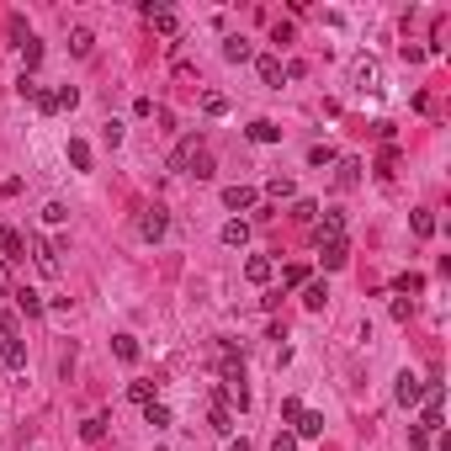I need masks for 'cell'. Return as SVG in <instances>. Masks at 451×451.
<instances>
[{
  "mask_svg": "<svg viewBox=\"0 0 451 451\" xmlns=\"http://www.w3.org/2000/svg\"><path fill=\"white\" fill-rule=\"evenodd\" d=\"M271 271H276V266L266 261V255H249V261H244V276H249L255 287H266V282H271Z\"/></svg>",
  "mask_w": 451,
  "mask_h": 451,
  "instance_id": "obj_16",
  "label": "cell"
},
{
  "mask_svg": "<svg viewBox=\"0 0 451 451\" xmlns=\"http://www.w3.org/2000/svg\"><path fill=\"white\" fill-rule=\"evenodd\" d=\"M64 155H70L74 170H91V143H85V138H70V143H64Z\"/></svg>",
  "mask_w": 451,
  "mask_h": 451,
  "instance_id": "obj_18",
  "label": "cell"
},
{
  "mask_svg": "<svg viewBox=\"0 0 451 451\" xmlns=\"http://www.w3.org/2000/svg\"><path fill=\"white\" fill-rule=\"evenodd\" d=\"M271 43H282V48L292 43V22H271Z\"/></svg>",
  "mask_w": 451,
  "mask_h": 451,
  "instance_id": "obj_42",
  "label": "cell"
},
{
  "mask_svg": "<svg viewBox=\"0 0 451 451\" xmlns=\"http://www.w3.org/2000/svg\"><path fill=\"white\" fill-rule=\"evenodd\" d=\"M22 59H27V74L43 64V43H37V37H27V43H22Z\"/></svg>",
  "mask_w": 451,
  "mask_h": 451,
  "instance_id": "obj_32",
  "label": "cell"
},
{
  "mask_svg": "<svg viewBox=\"0 0 451 451\" xmlns=\"http://www.w3.org/2000/svg\"><path fill=\"white\" fill-rule=\"evenodd\" d=\"M53 107H59V112H74V107H80V91H74V85H59V91H53Z\"/></svg>",
  "mask_w": 451,
  "mask_h": 451,
  "instance_id": "obj_28",
  "label": "cell"
},
{
  "mask_svg": "<svg viewBox=\"0 0 451 451\" xmlns=\"http://www.w3.org/2000/svg\"><path fill=\"white\" fill-rule=\"evenodd\" d=\"M255 70H261V85H271V91H282V59H276V53H261V59H255Z\"/></svg>",
  "mask_w": 451,
  "mask_h": 451,
  "instance_id": "obj_8",
  "label": "cell"
},
{
  "mask_svg": "<svg viewBox=\"0 0 451 451\" xmlns=\"http://www.w3.org/2000/svg\"><path fill=\"white\" fill-rule=\"evenodd\" d=\"M255 202H261V191H255V186H228L223 191V207H234V213H244V207H255Z\"/></svg>",
  "mask_w": 451,
  "mask_h": 451,
  "instance_id": "obj_10",
  "label": "cell"
},
{
  "mask_svg": "<svg viewBox=\"0 0 451 451\" xmlns=\"http://www.w3.org/2000/svg\"><path fill=\"white\" fill-rule=\"evenodd\" d=\"M393 398H398L404 409H414L419 398H425V382H419L414 372H398V388H393Z\"/></svg>",
  "mask_w": 451,
  "mask_h": 451,
  "instance_id": "obj_4",
  "label": "cell"
},
{
  "mask_svg": "<svg viewBox=\"0 0 451 451\" xmlns=\"http://www.w3.org/2000/svg\"><path fill=\"white\" fill-rule=\"evenodd\" d=\"M32 261H37V271H43L48 282H53V276L64 271V266H59V244H53V239H43V234L32 239Z\"/></svg>",
  "mask_w": 451,
  "mask_h": 451,
  "instance_id": "obj_3",
  "label": "cell"
},
{
  "mask_svg": "<svg viewBox=\"0 0 451 451\" xmlns=\"http://www.w3.org/2000/svg\"><path fill=\"white\" fill-rule=\"evenodd\" d=\"M319 255H324V266H329V271H340V266L351 261V244H345V239H329V244H319Z\"/></svg>",
  "mask_w": 451,
  "mask_h": 451,
  "instance_id": "obj_13",
  "label": "cell"
},
{
  "mask_svg": "<svg viewBox=\"0 0 451 451\" xmlns=\"http://www.w3.org/2000/svg\"><path fill=\"white\" fill-rule=\"evenodd\" d=\"M6 282H11V276H6V261H0V292H6Z\"/></svg>",
  "mask_w": 451,
  "mask_h": 451,
  "instance_id": "obj_48",
  "label": "cell"
},
{
  "mask_svg": "<svg viewBox=\"0 0 451 451\" xmlns=\"http://www.w3.org/2000/svg\"><path fill=\"white\" fill-rule=\"evenodd\" d=\"M0 234H6V228H0Z\"/></svg>",
  "mask_w": 451,
  "mask_h": 451,
  "instance_id": "obj_49",
  "label": "cell"
},
{
  "mask_svg": "<svg viewBox=\"0 0 451 451\" xmlns=\"http://www.w3.org/2000/svg\"><path fill=\"white\" fill-rule=\"evenodd\" d=\"M91 48H96V32H91V27H74V32H70V53H74V59H91Z\"/></svg>",
  "mask_w": 451,
  "mask_h": 451,
  "instance_id": "obj_17",
  "label": "cell"
},
{
  "mask_svg": "<svg viewBox=\"0 0 451 451\" xmlns=\"http://www.w3.org/2000/svg\"><path fill=\"white\" fill-rule=\"evenodd\" d=\"M303 303H308V308L319 313L324 303H329V287H324V282H308V287H303Z\"/></svg>",
  "mask_w": 451,
  "mask_h": 451,
  "instance_id": "obj_24",
  "label": "cell"
},
{
  "mask_svg": "<svg viewBox=\"0 0 451 451\" xmlns=\"http://www.w3.org/2000/svg\"><path fill=\"white\" fill-rule=\"evenodd\" d=\"M43 223H53V228L70 223V207H64V202H48V207H43Z\"/></svg>",
  "mask_w": 451,
  "mask_h": 451,
  "instance_id": "obj_35",
  "label": "cell"
},
{
  "mask_svg": "<svg viewBox=\"0 0 451 451\" xmlns=\"http://www.w3.org/2000/svg\"><path fill=\"white\" fill-rule=\"evenodd\" d=\"M228 451H249V440H228Z\"/></svg>",
  "mask_w": 451,
  "mask_h": 451,
  "instance_id": "obj_47",
  "label": "cell"
},
{
  "mask_svg": "<svg viewBox=\"0 0 451 451\" xmlns=\"http://www.w3.org/2000/svg\"><path fill=\"white\" fill-rule=\"evenodd\" d=\"M80 436H85V440H101V436H107V419H101V414H91V419L80 425Z\"/></svg>",
  "mask_w": 451,
  "mask_h": 451,
  "instance_id": "obj_37",
  "label": "cell"
},
{
  "mask_svg": "<svg viewBox=\"0 0 451 451\" xmlns=\"http://www.w3.org/2000/svg\"><path fill=\"white\" fill-rule=\"evenodd\" d=\"M266 197H271V202H292V197H297L292 176H271V181H266Z\"/></svg>",
  "mask_w": 451,
  "mask_h": 451,
  "instance_id": "obj_15",
  "label": "cell"
},
{
  "mask_svg": "<svg viewBox=\"0 0 451 451\" xmlns=\"http://www.w3.org/2000/svg\"><path fill=\"white\" fill-rule=\"evenodd\" d=\"M165 228H170V213H165V207H143V213H138V239H149V244H159V239H165Z\"/></svg>",
  "mask_w": 451,
  "mask_h": 451,
  "instance_id": "obj_2",
  "label": "cell"
},
{
  "mask_svg": "<svg viewBox=\"0 0 451 451\" xmlns=\"http://www.w3.org/2000/svg\"><path fill=\"white\" fill-rule=\"evenodd\" d=\"M186 176H197V181H213V155H207V149H197V155H191V165H186Z\"/></svg>",
  "mask_w": 451,
  "mask_h": 451,
  "instance_id": "obj_19",
  "label": "cell"
},
{
  "mask_svg": "<svg viewBox=\"0 0 451 451\" xmlns=\"http://www.w3.org/2000/svg\"><path fill=\"white\" fill-rule=\"evenodd\" d=\"M218 239H223L228 249H239V244L249 239V223H239V218H234V223H223V234H218Z\"/></svg>",
  "mask_w": 451,
  "mask_h": 451,
  "instance_id": "obj_22",
  "label": "cell"
},
{
  "mask_svg": "<svg viewBox=\"0 0 451 451\" xmlns=\"http://www.w3.org/2000/svg\"><path fill=\"white\" fill-rule=\"evenodd\" d=\"M128 398H133V404H155V382H128Z\"/></svg>",
  "mask_w": 451,
  "mask_h": 451,
  "instance_id": "obj_31",
  "label": "cell"
},
{
  "mask_svg": "<svg viewBox=\"0 0 451 451\" xmlns=\"http://www.w3.org/2000/svg\"><path fill=\"white\" fill-rule=\"evenodd\" d=\"M16 329H22V319L11 308H0V340H16Z\"/></svg>",
  "mask_w": 451,
  "mask_h": 451,
  "instance_id": "obj_34",
  "label": "cell"
},
{
  "mask_svg": "<svg viewBox=\"0 0 451 451\" xmlns=\"http://www.w3.org/2000/svg\"><path fill=\"white\" fill-rule=\"evenodd\" d=\"M313 234H319V244H329V239H345V213H324V218H313Z\"/></svg>",
  "mask_w": 451,
  "mask_h": 451,
  "instance_id": "obj_9",
  "label": "cell"
},
{
  "mask_svg": "<svg viewBox=\"0 0 451 451\" xmlns=\"http://www.w3.org/2000/svg\"><path fill=\"white\" fill-rule=\"evenodd\" d=\"M37 91H43V85H37L32 74H22V80H16V96H22V101H37Z\"/></svg>",
  "mask_w": 451,
  "mask_h": 451,
  "instance_id": "obj_39",
  "label": "cell"
},
{
  "mask_svg": "<svg viewBox=\"0 0 451 451\" xmlns=\"http://www.w3.org/2000/svg\"><path fill=\"white\" fill-rule=\"evenodd\" d=\"M334 159H340V155H334L329 143H313V149H308V165H313V170H324V165H334Z\"/></svg>",
  "mask_w": 451,
  "mask_h": 451,
  "instance_id": "obj_30",
  "label": "cell"
},
{
  "mask_svg": "<svg viewBox=\"0 0 451 451\" xmlns=\"http://www.w3.org/2000/svg\"><path fill=\"white\" fill-rule=\"evenodd\" d=\"M244 133H249V143H282V128H276L271 117H255Z\"/></svg>",
  "mask_w": 451,
  "mask_h": 451,
  "instance_id": "obj_11",
  "label": "cell"
},
{
  "mask_svg": "<svg viewBox=\"0 0 451 451\" xmlns=\"http://www.w3.org/2000/svg\"><path fill=\"white\" fill-rule=\"evenodd\" d=\"M197 149H202V138H186V143H181V149H176V155H170V170H186Z\"/></svg>",
  "mask_w": 451,
  "mask_h": 451,
  "instance_id": "obj_23",
  "label": "cell"
},
{
  "mask_svg": "<svg viewBox=\"0 0 451 451\" xmlns=\"http://www.w3.org/2000/svg\"><path fill=\"white\" fill-rule=\"evenodd\" d=\"M0 361L11 372H27V345L22 340H0Z\"/></svg>",
  "mask_w": 451,
  "mask_h": 451,
  "instance_id": "obj_14",
  "label": "cell"
},
{
  "mask_svg": "<svg viewBox=\"0 0 451 451\" xmlns=\"http://www.w3.org/2000/svg\"><path fill=\"white\" fill-rule=\"evenodd\" d=\"M393 165H398V149H393V143H388V149H382V159H377V176L388 181V176H393Z\"/></svg>",
  "mask_w": 451,
  "mask_h": 451,
  "instance_id": "obj_38",
  "label": "cell"
},
{
  "mask_svg": "<svg viewBox=\"0 0 451 451\" xmlns=\"http://www.w3.org/2000/svg\"><path fill=\"white\" fill-rule=\"evenodd\" d=\"M202 112H207V117H223V112H228V96L207 91V96H202Z\"/></svg>",
  "mask_w": 451,
  "mask_h": 451,
  "instance_id": "obj_33",
  "label": "cell"
},
{
  "mask_svg": "<svg viewBox=\"0 0 451 451\" xmlns=\"http://www.w3.org/2000/svg\"><path fill=\"white\" fill-rule=\"evenodd\" d=\"M282 287H308V266H287V271H282Z\"/></svg>",
  "mask_w": 451,
  "mask_h": 451,
  "instance_id": "obj_36",
  "label": "cell"
},
{
  "mask_svg": "<svg viewBox=\"0 0 451 451\" xmlns=\"http://www.w3.org/2000/svg\"><path fill=\"white\" fill-rule=\"evenodd\" d=\"M393 319L409 324V319H414V303H409V297H393Z\"/></svg>",
  "mask_w": 451,
  "mask_h": 451,
  "instance_id": "obj_41",
  "label": "cell"
},
{
  "mask_svg": "<svg viewBox=\"0 0 451 451\" xmlns=\"http://www.w3.org/2000/svg\"><path fill=\"white\" fill-rule=\"evenodd\" d=\"M425 59H430V53L419 43H404V64H425Z\"/></svg>",
  "mask_w": 451,
  "mask_h": 451,
  "instance_id": "obj_43",
  "label": "cell"
},
{
  "mask_svg": "<svg viewBox=\"0 0 451 451\" xmlns=\"http://www.w3.org/2000/svg\"><path fill=\"white\" fill-rule=\"evenodd\" d=\"M143 16L155 22L159 37H181V16H176V11H165V6H143Z\"/></svg>",
  "mask_w": 451,
  "mask_h": 451,
  "instance_id": "obj_5",
  "label": "cell"
},
{
  "mask_svg": "<svg viewBox=\"0 0 451 451\" xmlns=\"http://www.w3.org/2000/svg\"><path fill=\"white\" fill-rule=\"evenodd\" d=\"M292 218H297V223H313V218H319V202H313V197H297V202H292Z\"/></svg>",
  "mask_w": 451,
  "mask_h": 451,
  "instance_id": "obj_29",
  "label": "cell"
},
{
  "mask_svg": "<svg viewBox=\"0 0 451 451\" xmlns=\"http://www.w3.org/2000/svg\"><path fill=\"white\" fill-rule=\"evenodd\" d=\"M0 197H22V176H6V181H0Z\"/></svg>",
  "mask_w": 451,
  "mask_h": 451,
  "instance_id": "obj_46",
  "label": "cell"
},
{
  "mask_svg": "<svg viewBox=\"0 0 451 451\" xmlns=\"http://www.w3.org/2000/svg\"><path fill=\"white\" fill-rule=\"evenodd\" d=\"M143 425H155V430H165V425H170V409L159 404V398H155V404H143Z\"/></svg>",
  "mask_w": 451,
  "mask_h": 451,
  "instance_id": "obj_26",
  "label": "cell"
},
{
  "mask_svg": "<svg viewBox=\"0 0 451 451\" xmlns=\"http://www.w3.org/2000/svg\"><path fill=\"white\" fill-rule=\"evenodd\" d=\"M101 138H107V143H112V149H117V143H122V122H117V117H112V122H107V128H101Z\"/></svg>",
  "mask_w": 451,
  "mask_h": 451,
  "instance_id": "obj_44",
  "label": "cell"
},
{
  "mask_svg": "<svg viewBox=\"0 0 451 451\" xmlns=\"http://www.w3.org/2000/svg\"><path fill=\"white\" fill-rule=\"evenodd\" d=\"M213 430H218V436H234V414H228V404H223V398L213 404Z\"/></svg>",
  "mask_w": 451,
  "mask_h": 451,
  "instance_id": "obj_27",
  "label": "cell"
},
{
  "mask_svg": "<svg viewBox=\"0 0 451 451\" xmlns=\"http://www.w3.org/2000/svg\"><path fill=\"white\" fill-rule=\"evenodd\" d=\"M393 287H398V292H419V287H425V276H419V271H404Z\"/></svg>",
  "mask_w": 451,
  "mask_h": 451,
  "instance_id": "obj_40",
  "label": "cell"
},
{
  "mask_svg": "<svg viewBox=\"0 0 451 451\" xmlns=\"http://www.w3.org/2000/svg\"><path fill=\"white\" fill-rule=\"evenodd\" d=\"M271 451H297V436H292V430H282V436L271 440Z\"/></svg>",
  "mask_w": 451,
  "mask_h": 451,
  "instance_id": "obj_45",
  "label": "cell"
},
{
  "mask_svg": "<svg viewBox=\"0 0 451 451\" xmlns=\"http://www.w3.org/2000/svg\"><path fill=\"white\" fill-rule=\"evenodd\" d=\"M112 351H117V361H138V340L133 334H112Z\"/></svg>",
  "mask_w": 451,
  "mask_h": 451,
  "instance_id": "obj_25",
  "label": "cell"
},
{
  "mask_svg": "<svg viewBox=\"0 0 451 451\" xmlns=\"http://www.w3.org/2000/svg\"><path fill=\"white\" fill-rule=\"evenodd\" d=\"M11 297H16V313H27V319H37V313H43V297H37L32 287H11Z\"/></svg>",
  "mask_w": 451,
  "mask_h": 451,
  "instance_id": "obj_12",
  "label": "cell"
},
{
  "mask_svg": "<svg viewBox=\"0 0 451 451\" xmlns=\"http://www.w3.org/2000/svg\"><path fill=\"white\" fill-rule=\"evenodd\" d=\"M223 59H228V64H249V59H255V48H249V37H244V32L223 37Z\"/></svg>",
  "mask_w": 451,
  "mask_h": 451,
  "instance_id": "obj_7",
  "label": "cell"
},
{
  "mask_svg": "<svg viewBox=\"0 0 451 451\" xmlns=\"http://www.w3.org/2000/svg\"><path fill=\"white\" fill-rule=\"evenodd\" d=\"M409 223H414V234H419V239H430V234H436V228H440L430 207H419V213H409Z\"/></svg>",
  "mask_w": 451,
  "mask_h": 451,
  "instance_id": "obj_21",
  "label": "cell"
},
{
  "mask_svg": "<svg viewBox=\"0 0 451 451\" xmlns=\"http://www.w3.org/2000/svg\"><path fill=\"white\" fill-rule=\"evenodd\" d=\"M292 436H303V440L324 436V414H308V409H303V419H297V430H292Z\"/></svg>",
  "mask_w": 451,
  "mask_h": 451,
  "instance_id": "obj_20",
  "label": "cell"
},
{
  "mask_svg": "<svg viewBox=\"0 0 451 451\" xmlns=\"http://www.w3.org/2000/svg\"><path fill=\"white\" fill-rule=\"evenodd\" d=\"M334 186H340V191H356L361 186V159H334Z\"/></svg>",
  "mask_w": 451,
  "mask_h": 451,
  "instance_id": "obj_6",
  "label": "cell"
},
{
  "mask_svg": "<svg viewBox=\"0 0 451 451\" xmlns=\"http://www.w3.org/2000/svg\"><path fill=\"white\" fill-rule=\"evenodd\" d=\"M351 85H356L361 96H377L382 91V64L372 59V53H356V59H351Z\"/></svg>",
  "mask_w": 451,
  "mask_h": 451,
  "instance_id": "obj_1",
  "label": "cell"
}]
</instances>
